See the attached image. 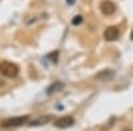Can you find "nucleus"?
I'll use <instances>...</instances> for the list:
<instances>
[{"label": "nucleus", "instance_id": "obj_1", "mask_svg": "<svg viewBox=\"0 0 133 131\" xmlns=\"http://www.w3.org/2000/svg\"><path fill=\"white\" fill-rule=\"evenodd\" d=\"M0 74L7 78H15L19 74V66L14 62L3 61V62H0Z\"/></svg>", "mask_w": 133, "mask_h": 131}, {"label": "nucleus", "instance_id": "obj_2", "mask_svg": "<svg viewBox=\"0 0 133 131\" xmlns=\"http://www.w3.org/2000/svg\"><path fill=\"white\" fill-rule=\"evenodd\" d=\"M29 121V117L28 115H21V117H14V118H8L5 121H3L2 127L9 128V127H19V126H23L24 123H28Z\"/></svg>", "mask_w": 133, "mask_h": 131}, {"label": "nucleus", "instance_id": "obj_3", "mask_svg": "<svg viewBox=\"0 0 133 131\" xmlns=\"http://www.w3.org/2000/svg\"><path fill=\"white\" fill-rule=\"evenodd\" d=\"M73 123H75V119L69 115H65V117L57 118L56 121L53 122V126L57 127V128H68V127H72Z\"/></svg>", "mask_w": 133, "mask_h": 131}, {"label": "nucleus", "instance_id": "obj_4", "mask_svg": "<svg viewBox=\"0 0 133 131\" xmlns=\"http://www.w3.org/2000/svg\"><path fill=\"white\" fill-rule=\"evenodd\" d=\"M100 11L101 13L105 15V16H110L116 12V4L109 2V0H104V2L100 4Z\"/></svg>", "mask_w": 133, "mask_h": 131}, {"label": "nucleus", "instance_id": "obj_5", "mask_svg": "<svg viewBox=\"0 0 133 131\" xmlns=\"http://www.w3.org/2000/svg\"><path fill=\"white\" fill-rule=\"evenodd\" d=\"M118 28L117 27H108L105 30H104V38L107 41H116L118 38Z\"/></svg>", "mask_w": 133, "mask_h": 131}, {"label": "nucleus", "instance_id": "obj_6", "mask_svg": "<svg viewBox=\"0 0 133 131\" xmlns=\"http://www.w3.org/2000/svg\"><path fill=\"white\" fill-rule=\"evenodd\" d=\"M96 77H97V80H100V81H109L110 78L115 77V72L110 70V69H105V70H103L101 73H98Z\"/></svg>", "mask_w": 133, "mask_h": 131}, {"label": "nucleus", "instance_id": "obj_7", "mask_svg": "<svg viewBox=\"0 0 133 131\" xmlns=\"http://www.w3.org/2000/svg\"><path fill=\"white\" fill-rule=\"evenodd\" d=\"M51 119H52L51 115H48V117H40V118H37V119H33V121H31V122L28 123V126H31V127H33V126H41V125H44V123L49 122Z\"/></svg>", "mask_w": 133, "mask_h": 131}, {"label": "nucleus", "instance_id": "obj_8", "mask_svg": "<svg viewBox=\"0 0 133 131\" xmlns=\"http://www.w3.org/2000/svg\"><path fill=\"white\" fill-rule=\"evenodd\" d=\"M63 87H64V83L63 82H53L48 89H47V94L48 95H51V94H53V93H57V91H60V90H63Z\"/></svg>", "mask_w": 133, "mask_h": 131}, {"label": "nucleus", "instance_id": "obj_9", "mask_svg": "<svg viewBox=\"0 0 133 131\" xmlns=\"http://www.w3.org/2000/svg\"><path fill=\"white\" fill-rule=\"evenodd\" d=\"M81 23H83V16H80V15H77V16H75L72 19V24L73 25H80Z\"/></svg>", "mask_w": 133, "mask_h": 131}, {"label": "nucleus", "instance_id": "obj_10", "mask_svg": "<svg viewBox=\"0 0 133 131\" xmlns=\"http://www.w3.org/2000/svg\"><path fill=\"white\" fill-rule=\"evenodd\" d=\"M57 56H59V52H52L51 54H48V58H51L52 62H57Z\"/></svg>", "mask_w": 133, "mask_h": 131}, {"label": "nucleus", "instance_id": "obj_11", "mask_svg": "<svg viewBox=\"0 0 133 131\" xmlns=\"http://www.w3.org/2000/svg\"><path fill=\"white\" fill-rule=\"evenodd\" d=\"M66 3H68V4H73L75 0H66Z\"/></svg>", "mask_w": 133, "mask_h": 131}, {"label": "nucleus", "instance_id": "obj_12", "mask_svg": "<svg viewBox=\"0 0 133 131\" xmlns=\"http://www.w3.org/2000/svg\"><path fill=\"white\" fill-rule=\"evenodd\" d=\"M130 38L133 40V30H132V35H130Z\"/></svg>", "mask_w": 133, "mask_h": 131}, {"label": "nucleus", "instance_id": "obj_13", "mask_svg": "<svg viewBox=\"0 0 133 131\" xmlns=\"http://www.w3.org/2000/svg\"><path fill=\"white\" fill-rule=\"evenodd\" d=\"M124 131H132V130H129V128H125V130H124Z\"/></svg>", "mask_w": 133, "mask_h": 131}]
</instances>
